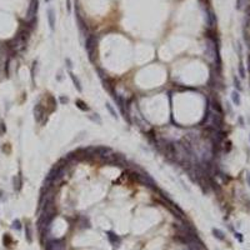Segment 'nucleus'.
<instances>
[{"label": "nucleus", "instance_id": "nucleus-1", "mask_svg": "<svg viewBox=\"0 0 250 250\" xmlns=\"http://www.w3.org/2000/svg\"><path fill=\"white\" fill-rule=\"evenodd\" d=\"M204 53H205V58L210 62V63H219V51H218V45L215 43L214 39L211 38H208L205 40V45H204Z\"/></svg>", "mask_w": 250, "mask_h": 250}, {"label": "nucleus", "instance_id": "nucleus-2", "mask_svg": "<svg viewBox=\"0 0 250 250\" xmlns=\"http://www.w3.org/2000/svg\"><path fill=\"white\" fill-rule=\"evenodd\" d=\"M28 39H29V31L28 30H22L19 33L14 39L9 43V48L13 50V51H19L25 48L26 43H28Z\"/></svg>", "mask_w": 250, "mask_h": 250}, {"label": "nucleus", "instance_id": "nucleus-3", "mask_svg": "<svg viewBox=\"0 0 250 250\" xmlns=\"http://www.w3.org/2000/svg\"><path fill=\"white\" fill-rule=\"evenodd\" d=\"M38 8H39V0H31V2H30V6H29V10H28V14H26V20H28L30 24L35 23Z\"/></svg>", "mask_w": 250, "mask_h": 250}, {"label": "nucleus", "instance_id": "nucleus-4", "mask_svg": "<svg viewBox=\"0 0 250 250\" xmlns=\"http://www.w3.org/2000/svg\"><path fill=\"white\" fill-rule=\"evenodd\" d=\"M97 49V38L94 35H88L86 40H85V50L89 54V58L93 60V56H94V51Z\"/></svg>", "mask_w": 250, "mask_h": 250}, {"label": "nucleus", "instance_id": "nucleus-5", "mask_svg": "<svg viewBox=\"0 0 250 250\" xmlns=\"http://www.w3.org/2000/svg\"><path fill=\"white\" fill-rule=\"evenodd\" d=\"M34 118L38 123H43L44 119L46 118V111L40 103L35 104V106H34Z\"/></svg>", "mask_w": 250, "mask_h": 250}, {"label": "nucleus", "instance_id": "nucleus-6", "mask_svg": "<svg viewBox=\"0 0 250 250\" xmlns=\"http://www.w3.org/2000/svg\"><path fill=\"white\" fill-rule=\"evenodd\" d=\"M46 250H65L62 240H50L46 243Z\"/></svg>", "mask_w": 250, "mask_h": 250}, {"label": "nucleus", "instance_id": "nucleus-7", "mask_svg": "<svg viewBox=\"0 0 250 250\" xmlns=\"http://www.w3.org/2000/svg\"><path fill=\"white\" fill-rule=\"evenodd\" d=\"M46 16H48V22H49L50 30L54 31V30H55V13H54V9H53V8H49V9H48Z\"/></svg>", "mask_w": 250, "mask_h": 250}, {"label": "nucleus", "instance_id": "nucleus-8", "mask_svg": "<svg viewBox=\"0 0 250 250\" xmlns=\"http://www.w3.org/2000/svg\"><path fill=\"white\" fill-rule=\"evenodd\" d=\"M206 23L211 28H214L216 25V16L213 10H206Z\"/></svg>", "mask_w": 250, "mask_h": 250}, {"label": "nucleus", "instance_id": "nucleus-9", "mask_svg": "<svg viewBox=\"0 0 250 250\" xmlns=\"http://www.w3.org/2000/svg\"><path fill=\"white\" fill-rule=\"evenodd\" d=\"M13 185H14V190L15 191H20L22 185H23V180H22V175L20 174L13 178Z\"/></svg>", "mask_w": 250, "mask_h": 250}, {"label": "nucleus", "instance_id": "nucleus-10", "mask_svg": "<svg viewBox=\"0 0 250 250\" xmlns=\"http://www.w3.org/2000/svg\"><path fill=\"white\" fill-rule=\"evenodd\" d=\"M106 235H108V239H109V241L114 245V246H118L119 244H120V238L118 236V235H115L113 232H108L106 233Z\"/></svg>", "mask_w": 250, "mask_h": 250}, {"label": "nucleus", "instance_id": "nucleus-11", "mask_svg": "<svg viewBox=\"0 0 250 250\" xmlns=\"http://www.w3.org/2000/svg\"><path fill=\"white\" fill-rule=\"evenodd\" d=\"M69 75H70V79L73 80V83H74V86H75V89L78 90V91H83V88H81V84H80V80L76 78V75H74L71 71H69Z\"/></svg>", "mask_w": 250, "mask_h": 250}, {"label": "nucleus", "instance_id": "nucleus-12", "mask_svg": "<svg viewBox=\"0 0 250 250\" xmlns=\"http://www.w3.org/2000/svg\"><path fill=\"white\" fill-rule=\"evenodd\" d=\"M25 238H26L28 243H33V230H31V226L29 223L25 224Z\"/></svg>", "mask_w": 250, "mask_h": 250}, {"label": "nucleus", "instance_id": "nucleus-13", "mask_svg": "<svg viewBox=\"0 0 250 250\" xmlns=\"http://www.w3.org/2000/svg\"><path fill=\"white\" fill-rule=\"evenodd\" d=\"M75 105H76V108H79L81 111H89V106H88L86 103L83 101L81 99H76V100H75Z\"/></svg>", "mask_w": 250, "mask_h": 250}, {"label": "nucleus", "instance_id": "nucleus-14", "mask_svg": "<svg viewBox=\"0 0 250 250\" xmlns=\"http://www.w3.org/2000/svg\"><path fill=\"white\" fill-rule=\"evenodd\" d=\"M232 100H233V103H234L236 106H239V105L241 104V99H240V94H239V91L234 90V91L232 93Z\"/></svg>", "mask_w": 250, "mask_h": 250}, {"label": "nucleus", "instance_id": "nucleus-15", "mask_svg": "<svg viewBox=\"0 0 250 250\" xmlns=\"http://www.w3.org/2000/svg\"><path fill=\"white\" fill-rule=\"evenodd\" d=\"M213 235H214L216 239H219V240H225V234L221 232V230H219V229H216V228L213 229Z\"/></svg>", "mask_w": 250, "mask_h": 250}, {"label": "nucleus", "instance_id": "nucleus-16", "mask_svg": "<svg viewBox=\"0 0 250 250\" xmlns=\"http://www.w3.org/2000/svg\"><path fill=\"white\" fill-rule=\"evenodd\" d=\"M105 108L108 109V111L110 113V115H111L114 119H118V114H117V111H115V109L113 108V105H110L109 103H106V104H105Z\"/></svg>", "mask_w": 250, "mask_h": 250}, {"label": "nucleus", "instance_id": "nucleus-17", "mask_svg": "<svg viewBox=\"0 0 250 250\" xmlns=\"http://www.w3.org/2000/svg\"><path fill=\"white\" fill-rule=\"evenodd\" d=\"M238 70H239V75H240V78H241V79H244L245 76H246V73H245V68H244V64H243L241 62L239 63Z\"/></svg>", "mask_w": 250, "mask_h": 250}, {"label": "nucleus", "instance_id": "nucleus-18", "mask_svg": "<svg viewBox=\"0 0 250 250\" xmlns=\"http://www.w3.org/2000/svg\"><path fill=\"white\" fill-rule=\"evenodd\" d=\"M234 86L236 88V91H241L243 90V86H241V83H240V80H239V78H238V76L235 75L234 76Z\"/></svg>", "mask_w": 250, "mask_h": 250}, {"label": "nucleus", "instance_id": "nucleus-19", "mask_svg": "<svg viewBox=\"0 0 250 250\" xmlns=\"http://www.w3.org/2000/svg\"><path fill=\"white\" fill-rule=\"evenodd\" d=\"M3 243H4V245H5V246H10V244L13 243L11 236H10L9 234H5V235L3 236Z\"/></svg>", "mask_w": 250, "mask_h": 250}, {"label": "nucleus", "instance_id": "nucleus-20", "mask_svg": "<svg viewBox=\"0 0 250 250\" xmlns=\"http://www.w3.org/2000/svg\"><path fill=\"white\" fill-rule=\"evenodd\" d=\"M246 5V0H236V9L241 10Z\"/></svg>", "mask_w": 250, "mask_h": 250}, {"label": "nucleus", "instance_id": "nucleus-21", "mask_svg": "<svg viewBox=\"0 0 250 250\" xmlns=\"http://www.w3.org/2000/svg\"><path fill=\"white\" fill-rule=\"evenodd\" d=\"M13 228L14 229H16V230H20L22 229V223H20V220H14L13 221Z\"/></svg>", "mask_w": 250, "mask_h": 250}, {"label": "nucleus", "instance_id": "nucleus-22", "mask_svg": "<svg viewBox=\"0 0 250 250\" xmlns=\"http://www.w3.org/2000/svg\"><path fill=\"white\" fill-rule=\"evenodd\" d=\"M6 133V126H5V123L2 121L0 123V135H3V134Z\"/></svg>", "mask_w": 250, "mask_h": 250}, {"label": "nucleus", "instance_id": "nucleus-23", "mask_svg": "<svg viewBox=\"0 0 250 250\" xmlns=\"http://www.w3.org/2000/svg\"><path fill=\"white\" fill-rule=\"evenodd\" d=\"M94 117H91V119L94 120V121H98V124H101V119L99 118V115L98 114H93Z\"/></svg>", "mask_w": 250, "mask_h": 250}, {"label": "nucleus", "instance_id": "nucleus-24", "mask_svg": "<svg viewBox=\"0 0 250 250\" xmlns=\"http://www.w3.org/2000/svg\"><path fill=\"white\" fill-rule=\"evenodd\" d=\"M65 63H66V65H68L69 71H71V69H73V63H71V60L69 59V58H66V59H65Z\"/></svg>", "mask_w": 250, "mask_h": 250}, {"label": "nucleus", "instance_id": "nucleus-25", "mask_svg": "<svg viewBox=\"0 0 250 250\" xmlns=\"http://www.w3.org/2000/svg\"><path fill=\"white\" fill-rule=\"evenodd\" d=\"M245 178H246V183H248V185L250 186V171H246Z\"/></svg>", "mask_w": 250, "mask_h": 250}, {"label": "nucleus", "instance_id": "nucleus-26", "mask_svg": "<svg viewBox=\"0 0 250 250\" xmlns=\"http://www.w3.org/2000/svg\"><path fill=\"white\" fill-rule=\"evenodd\" d=\"M235 238H236L239 241H243V240H244V239H243V235H241L240 233H235Z\"/></svg>", "mask_w": 250, "mask_h": 250}, {"label": "nucleus", "instance_id": "nucleus-27", "mask_svg": "<svg viewBox=\"0 0 250 250\" xmlns=\"http://www.w3.org/2000/svg\"><path fill=\"white\" fill-rule=\"evenodd\" d=\"M60 101H62V104H66L69 101V99L65 98V97H60Z\"/></svg>", "mask_w": 250, "mask_h": 250}, {"label": "nucleus", "instance_id": "nucleus-28", "mask_svg": "<svg viewBox=\"0 0 250 250\" xmlns=\"http://www.w3.org/2000/svg\"><path fill=\"white\" fill-rule=\"evenodd\" d=\"M238 120H239V124H240V126H241V128H244V126H245V124H244V119H243L241 117H239V119H238Z\"/></svg>", "mask_w": 250, "mask_h": 250}, {"label": "nucleus", "instance_id": "nucleus-29", "mask_svg": "<svg viewBox=\"0 0 250 250\" xmlns=\"http://www.w3.org/2000/svg\"><path fill=\"white\" fill-rule=\"evenodd\" d=\"M0 200H5V196H4V191H2V190H0Z\"/></svg>", "mask_w": 250, "mask_h": 250}, {"label": "nucleus", "instance_id": "nucleus-30", "mask_svg": "<svg viewBox=\"0 0 250 250\" xmlns=\"http://www.w3.org/2000/svg\"><path fill=\"white\" fill-rule=\"evenodd\" d=\"M66 8H68V10L70 11V9H71V8H70V0H66Z\"/></svg>", "mask_w": 250, "mask_h": 250}, {"label": "nucleus", "instance_id": "nucleus-31", "mask_svg": "<svg viewBox=\"0 0 250 250\" xmlns=\"http://www.w3.org/2000/svg\"><path fill=\"white\" fill-rule=\"evenodd\" d=\"M62 74H63V73H62V71H59V74H58V80H62V79H63Z\"/></svg>", "mask_w": 250, "mask_h": 250}, {"label": "nucleus", "instance_id": "nucleus-32", "mask_svg": "<svg viewBox=\"0 0 250 250\" xmlns=\"http://www.w3.org/2000/svg\"><path fill=\"white\" fill-rule=\"evenodd\" d=\"M248 64H249V70H250V55L248 56Z\"/></svg>", "mask_w": 250, "mask_h": 250}, {"label": "nucleus", "instance_id": "nucleus-33", "mask_svg": "<svg viewBox=\"0 0 250 250\" xmlns=\"http://www.w3.org/2000/svg\"><path fill=\"white\" fill-rule=\"evenodd\" d=\"M45 2H46V3H49V2H50V0H45Z\"/></svg>", "mask_w": 250, "mask_h": 250}, {"label": "nucleus", "instance_id": "nucleus-34", "mask_svg": "<svg viewBox=\"0 0 250 250\" xmlns=\"http://www.w3.org/2000/svg\"><path fill=\"white\" fill-rule=\"evenodd\" d=\"M249 141H250V135H249Z\"/></svg>", "mask_w": 250, "mask_h": 250}]
</instances>
